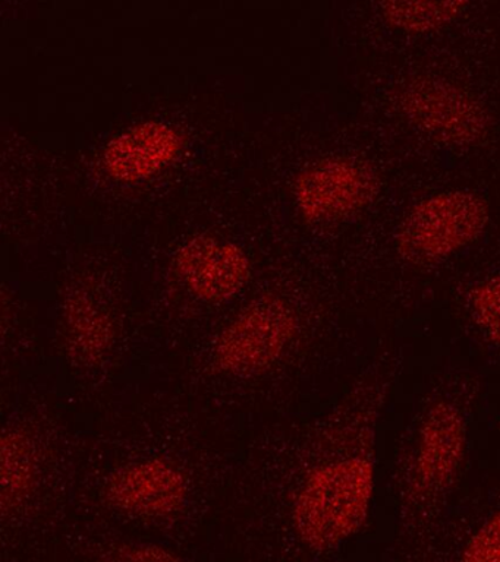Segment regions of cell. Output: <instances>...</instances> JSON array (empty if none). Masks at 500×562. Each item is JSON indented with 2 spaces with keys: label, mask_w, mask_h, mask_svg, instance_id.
I'll return each instance as SVG.
<instances>
[{
  "label": "cell",
  "mask_w": 500,
  "mask_h": 562,
  "mask_svg": "<svg viewBox=\"0 0 500 562\" xmlns=\"http://www.w3.org/2000/svg\"><path fill=\"white\" fill-rule=\"evenodd\" d=\"M373 490L375 469L363 457L320 465L305 479L293 503L298 538L313 551L335 548L366 522Z\"/></svg>",
  "instance_id": "6da1fadb"
},
{
  "label": "cell",
  "mask_w": 500,
  "mask_h": 562,
  "mask_svg": "<svg viewBox=\"0 0 500 562\" xmlns=\"http://www.w3.org/2000/svg\"><path fill=\"white\" fill-rule=\"evenodd\" d=\"M487 223L489 206L476 193H436L408 211L399 226L398 250L415 266L441 262L471 245Z\"/></svg>",
  "instance_id": "7a4b0ae2"
},
{
  "label": "cell",
  "mask_w": 500,
  "mask_h": 562,
  "mask_svg": "<svg viewBox=\"0 0 500 562\" xmlns=\"http://www.w3.org/2000/svg\"><path fill=\"white\" fill-rule=\"evenodd\" d=\"M297 328L296 311L288 302L275 296L258 299L223 329L214 359L231 375L260 373L282 356Z\"/></svg>",
  "instance_id": "3957f363"
},
{
  "label": "cell",
  "mask_w": 500,
  "mask_h": 562,
  "mask_svg": "<svg viewBox=\"0 0 500 562\" xmlns=\"http://www.w3.org/2000/svg\"><path fill=\"white\" fill-rule=\"evenodd\" d=\"M399 105L419 130L454 147L476 145L489 131V116L482 105L445 79H411L399 91Z\"/></svg>",
  "instance_id": "277c9868"
},
{
  "label": "cell",
  "mask_w": 500,
  "mask_h": 562,
  "mask_svg": "<svg viewBox=\"0 0 500 562\" xmlns=\"http://www.w3.org/2000/svg\"><path fill=\"white\" fill-rule=\"evenodd\" d=\"M379 192V179L367 162L353 158H324L307 167L297 179L298 209L307 222L349 217L366 209Z\"/></svg>",
  "instance_id": "5b68a950"
},
{
  "label": "cell",
  "mask_w": 500,
  "mask_h": 562,
  "mask_svg": "<svg viewBox=\"0 0 500 562\" xmlns=\"http://www.w3.org/2000/svg\"><path fill=\"white\" fill-rule=\"evenodd\" d=\"M177 268L196 296L213 303L234 297L252 270L243 249L209 235L192 237L179 249Z\"/></svg>",
  "instance_id": "8992f818"
},
{
  "label": "cell",
  "mask_w": 500,
  "mask_h": 562,
  "mask_svg": "<svg viewBox=\"0 0 500 562\" xmlns=\"http://www.w3.org/2000/svg\"><path fill=\"white\" fill-rule=\"evenodd\" d=\"M188 483L181 470L162 459L137 461L109 479V503L138 516H165L186 503Z\"/></svg>",
  "instance_id": "52a82bcc"
},
{
  "label": "cell",
  "mask_w": 500,
  "mask_h": 562,
  "mask_svg": "<svg viewBox=\"0 0 500 562\" xmlns=\"http://www.w3.org/2000/svg\"><path fill=\"white\" fill-rule=\"evenodd\" d=\"M465 438V422L458 408L449 403H437L430 408L416 450V490L432 494L449 485L463 461Z\"/></svg>",
  "instance_id": "ba28073f"
},
{
  "label": "cell",
  "mask_w": 500,
  "mask_h": 562,
  "mask_svg": "<svg viewBox=\"0 0 500 562\" xmlns=\"http://www.w3.org/2000/svg\"><path fill=\"white\" fill-rule=\"evenodd\" d=\"M181 149L182 136L173 126L162 122H144L108 144L103 165L113 179L133 183L164 169Z\"/></svg>",
  "instance_id": "9c48e42d"
},
{
  "label": "cell",
  "mask_w": 500,
  "mask_h": 562,
  "mask_svg": "<svg viewBox=\"0 0 500 562\" xmlns=\"http://www.w3.org/2000/svg\"><path fill=\"white\" fill-rule=\"evenodd\" d=\"M65 337L74 358L93 364L107 355L113 340L111 316L86 293L65 303Z\"/></svg>",
  "instance_id": "30bf717a"
},
{
  "label": "cell",
  "mask_w": 500,
  "mask_h": 562,
  "mask_svg": "<svg viewBox=\"0 0 500 562\" xmlns=\"http://www.w3.org/2000/svg\"><path fill=\"white\" fill-rule=\"evenodd\" d=\"M37 452L32 438L20 429L5 430L2 437L3 509L23 504L37 479Z\"/></svg>",
  "instance_id": "8fae6325"
},
{
  "label": "cell",
  "mask_w": 500,
  "mask_h": 562,
  "mask_svg": "<svg viewBox=\"0 0 500 562\" xmlns=\"http://www.w3.org/2000/svg\"><path fill=\"white\" fill-rule=\"evenodd\" d=\"M467 8L465 2H388L384 16L395 29L411 34L432 33L454 22Z\"/></svg>",
  "instance_id": "7c38bea8"
},
{
  "label": "cell",
  "mask_w": 500,
  "mask_h": 562,
  "mask_svg": "<svg viewBox=\"0 0 500 562\" xmlns=\"http://www.w3.org/2000/svg\"><path fill=\"white\" fill-rule=\"evenodd\" d=\"M469 303L482 331L500 345V276L476 285L469 294Z\"/></svg>",
  "instance_id": "4fadbf2b"
},
{
  "label": "cell",
  "mask_w": 500,
  "mask_h": 562,
  "mask_svg": "<svg viewBox=\"0 0 500 562\" xmlns=\"http://www.w3.org/2000/svg\"><path fill=\"white\" fill-rule=\"evenodd\" d=\"M459 562H500V512L468 540Z\"/></svg>",
  "instance_id": "5bb4252c"
},
{
  "label": "cell",
  "mask_w": 500,
  "mask_h": 562,
  "mask_svg": "<svg viewBox=\"0 0 500 562\" xmlns=\"http://www.w3.org/2000/svg\"><path fill=\"white\" fill-rule=\"evenodd\" d=\"M108 562H184L181 558L157 544H126L113 551Z\"/></svg>",
  "instance_id": "9a60e30c"
}]
</instances>
